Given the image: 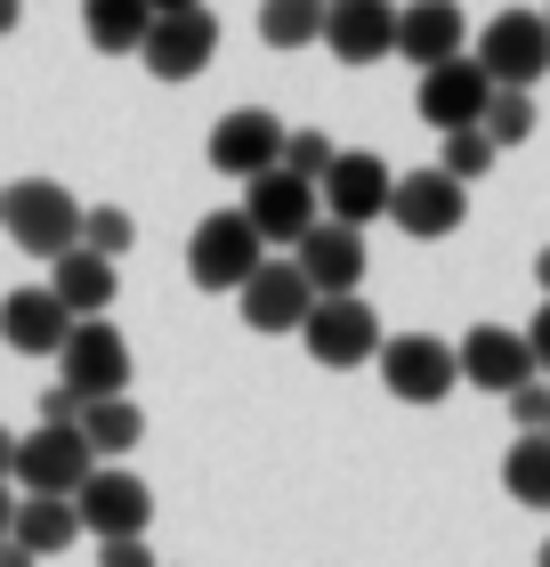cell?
<instances>
[{
  "label": "cell",
  "instance_id": "obj_1",
  "mask_svg": "<svg viewBox=\"0 0 550 567\" xmlns=\"http://www.w3.org/2000/svg\"><path fill=\"white\" fill-rule=\"evenodd\" d=\"M0 227H9L17 251H33L49 268L58 251L82 244V203H73V187H58V178H17V187H0Z\"/></svg>",
  "mask_w": 550,
  "mask_h": 567
},
{
  "label": "cell",
  "instance_id": "obj_2",
  "mask_svg": "<svg viewBox=\"0 0 550 567\" xmlns=\"http://www.w3.org/2000/svg\"><path fill=\"white\" fill-rule=\"evenodd\" d=\"M469 58L486 65L494 90H535L542 73H550V24H542V9H502V17H486Z\"/></svg>",
  "mask_w": 550,
  "mask_h": 567
},
{
  "label": "cell",
  "instance_id": "obj_3",
  "mask_svg": "<svg viewBox=\"0 0 550 567\" xmlns=\"http://www.w3.org/2000/svg\"><path fill=\"white\" fill-rule=\"evenodd\" d=\"M300 341H308L316 365L349 373V365H373L388 332H381V317H373V300H364V292H332V300H316L300 317Z\"/></svg>",
  "mask_w": 550,
  "mask_h": 567
},
{
  "label": "cell",
  "instance_id": "obj_4",
  "mask_svg": "<svg viewBox=\"0 0 550 567\" xmlns=\"http://www.w3.org/2000/svg\"><path fill=\"white\" fill-rule=\"evenodd\" d=\"M58 381L82 405H97V398H129V341L106 324V317H82L65 332V349H58Z\"/></svg>",
  "mask_w": 550,
  "mask_h": 567
},
{
  "label": "cell",
  "instance_id": "obj_5",
  "mask_svg": "<svg viewBox=\"0 0 550 567\" xmlns=\"http://www.w3.org/2000/svg\"><path fill=\"white\" fill-rule=\"evenodd\" d=\"M381 219H397V236H413V244H445L469 219V187H461V178H445L437 163L429 171H397Z\"/></svg>",
  "mask_w": 550,
  "mask_h": 567
},
{
  "label": "cell",
  "instance_id": "obj_6",
  "mask_svg": "<svg viewBox=\"0 0 550 567\" xmlns=\"http://www.w3.org/2000/svg\"><path fill=\"white\" fill-rule=\"evenodd\" d=\"M138 58H146L154 82H195V73H211V58H219V17H211V0H203V9H163V17L146 24Z\"/></svg>",
  "mask_w": 550,
  "mask_h": 567
},
{
  "label": "cell",
  "instance_id": "obj_7",
  "mask_svg": "<svg viewBox=\"0 0 550 567\" xmlns=\"http://www.w3.org/2000/svg\"><path fill=\"white\" fill-rule=\"evenodd\" d=\"M97 471V454H90V437H82V422H41V430H24L17 437V486L24 495H73Z\"/></svg>",
  "mask_w": 550,
  "mask_h": 567
},
{
  "label": "cell",
  "instance_id": "obj_8",
  "mask_svg": "<svg viewBox=\"0 0 550 567\" xmlns=\"http://www.w3.org/2000/svg\"><path fill=\"white\" fill-rule=\"evenodd\" d=\"M73 511H82V535H97V544H114V535H146V527H154L146 478L122 471V462H97V471L73 486Z\"/></svg>",
  "mask_w": 550,
  "mask_h": 567
},
{
  "label": "cell",
  "instance_id": "obj_9",
  "mask_svg": "<svg viewBox=\"0 0 550 567\" xmlns=\"http://www.w3.org/2000/svg\"><path fill=\"white\" fill-rule=\"evenodd\" d=\"M259 260H268V244L251 236L243 212H203V227L187 236V276L203 284V292H235Z\"/></svg>",
  "mask_w": 550,
  "mask_h": 567
},
{
  "label": "cell",
  "instance_id": "obj_10",
  "mask_svg": "<svg viewBox=\"0 0 550 567\" xmlns=\"http://www.w3.org/2000/svg\"><path fill=\"white\" fill-rule=\"evenodd\" d=\"M381 381H388V398H405V405H437V398H454V341H437V332H397V341H381Z\"/></svg>",
  "mask_w": 550,
  "mask_h": 567
},
{
  "label": "cell",
  "instance_id": "obj_11",
  "mask_svg": "<svg viewBox=\"0 0 550 567\" xmlns=\"http://www.w3.org/2000/svg\"><path fill=\"white\" fill-rule=\"evenodd\" d=\"M235 212L251 219V236L259 244H300L308 227L324 219V203H316V187H308V178H292V171H259V178H243V203H235Z\"/></svg>",
  "mask_w": 550,
  "mask_h": 567
},
{
  "label": "cell",
  "instance_id": "obj_12",
  "mask_svg": "<svg viewBox=\"0 0 550 567\" xmlns=\"http://www.w3.org/2000/svg\"><path fill=\"white\" fill-rule=\"evenodd\" d=\"M388 187H397V171H388L381 154L340 146V154H332V171L316 178V203H324V219L364 227V219H381V212H388Z\"/></svg>",
  "mask_w": 550,
  "mask_h": 567
},
{
  "label": "cell",
  "instance_id": "obj_13",
  "mask_svg": "<svg viewBox=\"0 0 550 567\" xmlns=\"http://www.w3.org/2000/svg\"><path fill=\"white\" fill-rule=\"evenodd\" d=\"M486 97H494L486 65L461 49V58H445V65H422V90H413V106H422V122L445 138V131H469V122L486 114Z\"/></svg>",
  "mask_w": 550,
  "mask_h": 567
},
{
  "label": "cell",
  "instance_id": "obj_14",
  "mask_svg": "<svg viewBox=\"0 0 550 567\" xmlns=\"http://www.w3.org/2000/svg\"><path fill=\"white\" fill-rule=\"evenodd\" d=\"M454 365H461L469 390L510 398L518 381H535V349H527V332H510V324H469L461 349H454Z\"/></svg>",
  "mask_w": 550,
  "mask_h": 567
},
{
  "label": "cell",
  "instance_id": "obj_15",
  "mask_svg": "<svg viewBox=\"0 0 550 567\" xmlns=\"http://www.w3.org/2000/svg\"><path fill=\"white\" fill-rule=\"evenodd\" d=\"M292 268L308 276V292L316 300H332V292H356L364 284V227H340V219H316L308 227V236L292 244Z\"/></svg>",
  "mask_w": 550,
  "mask_h": 567
},
{
  "label": "cell",
  "instance_id": "obj_16",
  "mask_svg": "<svg viewBox=\"0 0 550 567\" xmlns=\"http://www.w3.org/2000/svg\"><path fill=\"white\" fill-rule=\"evenodd\" d=\"M324 49L340 65L397 58V0H324Z\"/></svg>",
  "mask_w": 550,
  "mask_h": 567
},
{
  "label": "cell",
  "instance_id": "obj_17",
  "mask_svg": "<svg viewBox=\"0 0 550 567\" xmlns=\"http://www.w3.org/2000/svg\"><path fill=\"white\" fill-rule=\"evenodd\" d=\"M235 308H243L251 332H300V317L316 308V292H308V276L292 260H259L243 284H235Z\"/></svg>",
  "mask_w": 550,
  "mask_h": 567
},
{
  "label": "cell",
  "instance_id": "obj_18",
  "mask_svg": "<svg viewBox=\"0 0 550 567\" xmlns=\"http://www.w3.org/2000/svg\"><path fill=\"white\" fill-rule=\"evenodd\" d=\"M283 163V122L268 106H235L211 122V171L227 178H259V171H276Z\"/></svg>",
  "mask_w": 550,
  "mask_h": 567
},
{
  "label": "cell",
  "instance_id": "obj_19",
  "mask_svg": "<svg viewBox=\"0 0 550 567\" xmlns=\"http://www.w3.org/2000/svg\"><path fill=\"white\" fill-rule=\"evenodd\" d=\"M65 332H73V317L58 308L49 284H17V292L0 300V341H9L17 357H58Z\"/></svg>",
  "mask_w": 550,
  "mask_h": 567
},
{
  "label": "cell",
  "instance_id": "obj_20",
  "mask_svg": "<svg viewBox=\"0 0 550 567\" xmlns=\"http://www.w3.org/2000/svg\"><path fill=\"white\" fill-rule=\"evenodd\" d=\"M49 292H58V308L82 324V317H106L122 284H114V260H106V251L73 244V251H58V260H49Z\"/></svg>",
  "mask_w": 550,
  "mask_h": 567
},
{
  "label": "cell",
  "instance_id": "obj_21",
  "mask_svg": "<svg viewBox=\"0 0 550 567\" xmlns=\"http://www.w3.org/2000/svg\"><path fill=\"white\" fill-rule=\"evenodd\" d=\"M397 58L413 73L461 58V9H454V0H405V9H397Z\"/></svg>",
  "mask_w": 550,
  "mask_h": 567
},
{
  "label": "cell",
  "instance_id": "obj_22",
  "mask_svg": "<svg viewBox=\"0 0 550 567\" xmlns=\"http://www.w3.org/2000/svg\"><path fill=\"white\" fill-rule=\"evenodd\" d=\"M9 535L33 559H49V551H73L82 544V511H73V495H24L17 503V519H9Z\"/></svg>",
  "mask_w": 550,
  "mask_h": 567
},
{
  "label": "cell",
  "instance_id": "obj_23",
  "mask_svg": "<svg viewBox=\"0 0 550 567\" xmlns=\"http://www.w3.org/2000/svg\"><path fill=\"white\" fill-rule=\"evenodd\" d=\"M146 24H154L146 0H82V33H90L97 58H138Z\"/></svg>",
  "mask_w": 550,
  "mask_h": 567
},
{
  "label": "cell",
  "instance_id": "obj_24",
  "mask_svg": "<svg viewBox=\"0 0 550 567\" xmlns=\"http://www.w3.org/2000/svg\"><path fill=\"white\" fill-rule=\"evenodd\" d=\"M82 437H90L97 462H122V454L146 437V414H138L129 398H97V405H82Z\"/></svg>",
  "mask_w": 550,
  "mask_h": 567
},
{
  "label": "cell",
  "instance_id": "obj_25",
  "mask_svg": "<svg viewBox=\"0 0 550 567\" xmlns=\"http://www.w3.org/2000/svg\"><path fill=\"white\" fill-rule=\"evenodd\" d=\"M502 486H510V503L550 511V430H527V437L502 454Z\"/></svg>",
  "mask_w": 550,
  "mask_h": 567
},
{
  "label": "cell",
  "instance_id": "obj_26",
  "mask_svg": "<svg viewBox=\"0 0 550 567\" xmlns=\"http://www.w3.org/2000/svg\"><path fill=\"white\" fill-rule=\"evenodd\" d=\"M259 41H268V49L324 41V0H259Z\"/></svg>",
  "mask_w": 550,
  "mask_h": 567
},
{
  "label": "cell",
  "instance_id": "obj_27",
  "mask_svg": "<svg viewBox=\"0 0 550 567\" xmlns=\"http://www.w3.org/2000/svg\"><path fill=\"white\" fill-rule=\"evenodd\" d=\"M535 122H542V114H535V97H527V90H494V97H486V114H478V131L510 154V146H527V138H535Z\"/></svg>",
  "mask_w": 550,
  "mask_h": 567
},
{
  "label": "cell",
  "instance_id": "obj_28",
  "mask_svg": "<svg viewBox=\"0 0 550 567\" xmlns=\"http://www.w3.org/2000/svg\"><path fill=\"white\" fill-rule=\"evenodd\" d=\"M494 163H502V146H494L478 122H469V131H445V146H437V171L461 178V187H469V178H486Z\"/></svg>",
  "mask_w": 550,
  "mask_h": 567
},
{
  "label": "cell",
  "instance_id": "obj_29",
  "mask_svg": "<svg viewBox=\"0 0 550 567\" xmlns=\"http://www.w3.org/2000/svg\"><path fill=\"white\" fill-rule=\"evenodd\" d=\"M332 138L324 131H283V171H292V178H308V187H316V178L332 171Z\"/></svg>",
  "mask_w": 550,
  "mask_h": 567
},
{
  "label": "cell",
  "instance_id": "obj_30",
  "mask_svg": "<svg viewBox=\"0 0 550 567\" xmlns=\"http://www.w3.org/2000/svg\"><path fill=\"white\" fill-rule=\"evenodd\" d=\"M129 236H138V227H129V212H114V203L82 212V244H90V251H106V260H122V251H129Z\"/></svg>",
  "mask_w": 550,
  "mask_h": 567
},
{
  "label": "cell",
  "instance_id": "obj_31",
  "mask_svg": "<svg viewBox=\"0 0 550 567\" xmlns=\"http://www.w3.org/2000/svg\"><path fill=\"white\" fill-rule=\"evenodd\" d=\"M502 405H510L518 437H527V430H550V381H542V373H535V381H518V390H510Z\"/></svg>",
  "mask_w": 550,
  "mask_h": 567
},
{
  "label": "cell",
  "instance_id": "obj_32",
  "mask_svg": "<svg viewBox=\"0 0 550 567\" xmlns=\"http://www.w3.org/2000/svg\"><path fill=\"white\" fill-rule=\"evenodd\" d=\"M97 567H154V544L146 535H114V544H97Z\"/></svg>",
  "mask_w": 550,
  "mask_h": 567
},
{
  "label": "cell",
  "instance_id": "obj_33",
  "mask_svg": "<svg viewBox=\"0 0 550 567\" xmlns=\"http://www.w3.org/2000/svg\"><path fill=\"white\" fill-rule=\"evenodd\" d=\"M527 349H535V373L550 381V300L535 308V324H527Z\"/></svg>",
  "mask_w": 550,
  "mask_h": 567
},
{
  "label": "cell",
  "instance_id": "obj_34",
  "mask_svg": "<svg viewBox=\"0 0 550 567\" xmlns=\"http://www.w3.org/2000/svg\"><path fill=\"white\" fill-rule=\"evenodd\" d=\"M41 422H82V398H73V390H65V381H58V390H49V398H41Z\"/></svg>",
  "mask_w": 550,
  "mask_h": 567
},
{
  "label": "cell",
  "instance_id": "obj_35",
  "mask_svg": "<svg viewBox=\"0 0 550 567\" xmlns=\"http://www.w3.org/2000/svg\"><path fill=\"white\" fill-rule=\"evenodd\" d=\"M0 567H41V559H33V551H24V544H17V535H0Z\"/></svg>",
  "mask_w": 550,
  "mask_h": 567
},
{
  "label": "cell",
  "instance_id": "obj_36",
  "mask_svg": "<svg viewBox=\"0 0 550 567\" xmlns=\"http://www.w3.org/2000/svg\"><path fill=\"white\" fill-rule=\"evenodd\" d=\"M24 24V0H0V33H17Z\"/></svg>",
  "mask_w": 550,
  "mask_h": 567
},
{
  "label": "cell",
  "instance_id": "obj_37",
  "mask_svg": "<svg viewBox=\"0 0 550 567\" xmlns=\"http://www.w3.org/2000/svg\"><path fill=\"white\" fill-rule=\"evenodd\" d=\"M9 471H17V437L0 430V478H9Z\"/></svg>",
  "mask_w": 550,
  "mask_h": 567
},
{
  "label": "cell",
  "instance_id": "obj_38",
  "mask_svg": "<svg viewBox=\"0 0 550 567\" xmlns=\"http://www.w3.org/2000/svg\"><path fill=\"white\" fill-rule=\"evenodd\" d=\"M9 519H17V495H9V478H0V535H9Z\"/></svg>",
  "mask_w": 550,
  "mask_h": 567
},
{
  "label": "cell",
  "instance_id": "obj_39",
  "mask_svg": "<svg viewBox=\"0 0 550 567\" xmlns=\"http://www.w3.org/2000/svg\"><path fill=\"white\" fill-rule=\"evenodd\" d=\"M535 284H542V300H550V244L535 251Z\"/></svg>",
  "mask_w": 550,
  "mask_h": 567
},
{
  "label": "cell",
  "instance_id": "obj_40",
  "mask_svg": "<svg viewBox=\"0 0 550 567\" xmlns=\"http://www.w3.org/2000/svg\"><path fill=\"white\" fill-rule=\"evenodd\" d=\"M146 9H154V17H163V9H203V0H146Z\"/></svg>",
  "mask_w": 550,
  "mask_h": 567
},
{
  "label": "cell",
  "instance_id": "obj_41",
  "mask_svg": "<svg viewBox=\"0 0 550 567\" xmlns=\"http://www.w3.org/2000/svg\"><path fill=\"white\" fill-rule=\"evenodd\" d=\"M542 567H550V544H542Z\"/></svg>",
  "mask_w": 550,
  "mask_h": 567
},
{
  "label": "cell",
  "instance_id": "obj_42",
  "mask_svg": "<svg viewBox=\"0 0 550 567\" xmlns=\"http://www.w3.org/2000/svg\"><path fill=\"white\" fill-rule=\"evenodd\" d=\"M542 24H550V9H542Z\"/></svg>",
  "mask_w": 550,
  "mask_h": 567
}]
</instances>
